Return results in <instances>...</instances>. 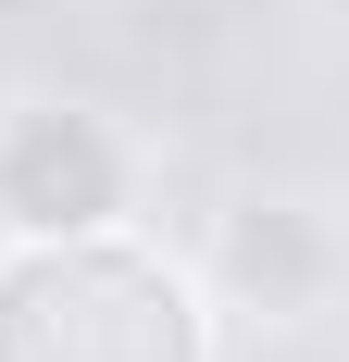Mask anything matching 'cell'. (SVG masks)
<instances>
[{
    "mask_svg": "<svg viewBox=\"0 0 349 362\" xmlns=\"http://www.w3.org/2000/svg\"><path fill=\"white\" fill-rule=\"evenodd\" d=\"M0 362H225L212 288L138 225L0 238Z\"/></svg>",
    "mask_w": 349,
    "mask_h": 362,
    "instance_id": "obj_1",
    "label": "cell"
},
{
    "mask_svg": "<svg viewBox=\"0 0 349 362\" xmlns=\"http://www.w3.org/2000/svg\"><path fill=\"white\" fill-rule=\"evenodd\" d=\"M150 200V138L100 100H37L0 112V238H112Z\"/></svg>",
    "mask_w": 349,
    "mask_h": 362,
    "instance_id": "obj_2",
    "label": "cell"
},
{
    "mask_svg": "<svg viewBox=\"0 0 349 362\" xmlns=\"http://www.w3.org/2000/svg\"><path fill=\"white\" fill-rule=\"evenodd\" d=\"M187 275L212 288V313L324 325V313L349 300V213L324 200V187H225Z\"/></svg>",
    "mask_w": 349,
    "mask_h": 362,
    "instance_id": "obj_3",
    "label": "cell"
}]
</instances>
